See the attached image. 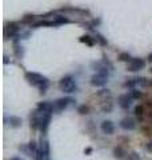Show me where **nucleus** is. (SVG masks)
Instances as JSON below:
<instances>
[{
    "label": "nucleus",
    "mask_w": 152,
    "mask_h": 160,
    "mask_svg": "<svg viewBox=\"0 0 152 160\" xmlns=\"http://www.w3.org/2000/svg\"><path fill=\"white\" fill-rule=\"evenodd\" d=\"M25 79L28 80V83L31 84V86L38 87L42 93L47 92L48 86H49V82H48L47 78L43 76V75L36 73V72H27V73H25Z\"/></svg>",
    "instance_id": "f257e3e1"
},
{
    "label": "nucleus",
    "mask_w": 152,
    "mask_h": 160,
    "mask_svg": "<svg viewBox=\"0 0 152 160\" xmlns=\"http://www.w3.org/2000/svg\"><path fill=\"white\" fill-rule=\"evenodd\" d=\"M59 86H60V89L65 93H72V92H76V89H78V84H76L75 79L72 76H69V75L64 76L60 80Z\"/></svg>",
    "instance_id": "f03ea898"
},
{
    "label": "nucleus",
    "mask_w": 152,
    "mask_h": 160,
    "mask_svg": "<svg viewBox=\"0 0 152 160\" xmlns=\"http://www.w3.org/2000/svg\"><path fill=\"white\" fill-rule=\"evenodd\" d=\"M20 27L18 26L16 23H6L4 24V36L6 39H15L19 35Z\"/></svg>",
    "instance_id": "7ed1b4c3"
},
{
    "label": "nucleus",
    "mask_w": 152,
    "mask_h": 160,
    "mask_svg": "<svg viewBox=\"0 0 152 160\" xmlns=\"http://www.w3.org/2000/svg\"><path fill=\"white\" fill-rule=\"evenodd\" d=\"M39 111V109H38ZM40 112V111H39ZM49 123H51V113H44V112H40V118H39V129L42 131L43 133L47 132V129L49 127Z\"/></svg>",
    "instance_id": "20e7f679"
},
{
    "label": "nucleus",
    "mask_w": 152,
    "mask_h": 160,
    "mask_svg": "<svg viewBox=\"0 0 152 160\" xmlns=\"http://www.w3.org/2000/svg\"><path fill=\"white\" fill-rule=\"evenodd\" d=\"M145 67V62L143 59H140V58H134L131 62L128 63V71L131 72H136V71H141V69H144Z\"/></svg>",
    "instance_id": "39448f33"
},
{
    "label": "nucleus",
    "mask_w": 152,
    "mask_h": 160,
    "mask_svg": "<svg viewBox=\"0 0 152 160\" xmlns=\"http://www.w3.org/2000/svg\"><path fill=\"white\" fill-rule=\"evenodd\" d=\"M73 102L75 100L72 98H60V99H58L56 102H55V104H53V112L63 111L64 108L68 107V104L73 103Z\"/></svg>",
    "instance_id": "423d86ee"
},
{
    "label": "nucleus",
    "mask_w": 152,
    "mask_h": 160,
    "mask_svg": "<svg viewBox=\"0 0 152 160\" xmlns=\"http://www.w3.org/2000/svg\"><path fill=\"white\" fill-rule=\"evenodd\" d=\"M107 82H108L107 75H103L99 72H96L94 76L91 78V84L95 87H101V86H104V84H107Z\"/></svg>",
    "instance_id": "0eeeda50"
},
{
    "label": "nucleus",
    "mask_w": 152,
    "mask_h": 160,
    "mask_svg": "<svg viewBox=\"0 0 152 160\" xmlns=\"http://www.w3.org/2000/svg\"><path fill=\"white\" fill-rule=\"evenodd\" d=\"M134 98L131 96L129 93H124V95H120L119 96V106L123 108V109H128L131 106H132V102H134Z\"/></svg>",
    "instance_id": "6e6552de"
},
{
    "label": "nucleus",
    "mask_w": 152,
    "mask_h": 160,
    "mask_svg": "<svg viewBox=\"0 0 152 160\" xmlns=\"http://www.w3.org/2000/svg\"><path fill=\"white\" fill-rule=\"evenodd\" d=\"M120 127L125 129V131H132L136 128V123L132 118H124L120 120Z\"/></svg>",
    "instance_id": "1a4fd4ad"
},
{
    "label": "nucleus",
    "mask_w": 152,
    "mask_h": 160,
    "mask_svg": "<svg viewBox=\"0 0 152 160\" xmlns=\"http://www.w3.org/2000/svg\"><path fill=\"white\" fill-rule=\"evenodd\" d=\"M100 128H101V131H103V133H105V135H112L115 132V126L111 120H104V122L101 123Z\"/></svg>",
    "instance_id": "9d476101"
},
{
    "label": "nucleus",
    "mask_w": 152,
    "mask_h": 160,
    "mask_svg": "<svg viewBox=\"0 0 152 160\" xmlns=\"http://www.w3.org/2000/svg\"><path fill=\"white\" fill-rule=\"evenodd\" d=\"M38 109L40 112H44V113H52L53 112V104L49 103V102H40L38 104Z\"/></svg>",
    "instance_id": "9b49d317"
},
{
    "label": "nucleus",
    "mask_w": 152,
    "mask_h": 160,
    "mask_svg": "<svg viewBox=\"0 0 152 160\" xmlns=\"http://www.w3.org/2000/svg\"><path fill=\"white\" fill-rule=\"evenodd\" d=\"M13 53H15V56H16L18 59H22L24 56L23 46H22V44H19V42L18 43H13Z\"/></svg>",
    "instance_id": "f8f14e48"
},
{
    "label": "nucleus",
    "mask_w": 152,
    "mask_h": 160,
    "mask_svg": "<svg viewBox=\"0 0 152 160\" xmlns=\"http://www.w3.org/2000/svg\"><path fill=\"white\" fill-rule=\"evenodd\" d=\"M135 116L139 122H143V119H144V106L135 107Z\"/></svg>",
    "instance_id": "ddd939ff"
},
{
    "label": "nucleus",
    "mask_w": 152,
    "mask_h": 160,
    "mask_svg": "<svg viewBox=\"0 0 152 160\" xmlns=\"http://www.w3.org/2000/svg\"><path fill=\"white\" fill-rule=\"evenodd\" d=\"M95 40H96V43H99V44H100V46H104V47H105V46H108V42L104 39L103 35L99 33V32H96V33H95Z\"/></svg>",
    "instance_id": "4468645a"
},
{
    "label": "nucleus",
    "mask_w": 152,
    "mask_h": 160,
    "mask_svg": "<svg viewBox=\"0 0 152 160\" xmlns=\"http://www.w3.org/2000/svg\"><path fill=\"white\" fill-rule=\"evenodd\" d=\"M80 42L88 44V46H94V44L96 43V40H95V38H91L89 35H84V36L80 38Z\"/></svg>",
    "instance_id": "2eb2a0df"
},
{
    "label": "nucleus",
    "mask_w": 152,
    "mask_h": 160,
    "mask_svg": "<svg viewBox=\"0 0 152 160\" xmlns=\"http://www.w3.org/2000/svg\"><path fill=\"white\" fill-rule=\"evenodd\" d=\"M20 124H22V119L19 116H9V126L11 127H19Z\"/></svg>",
    "instance_id": "dca6fc26"
},
{
    "label": "nucleus",
    "mask_w": 152,
    "mask_h": 160,
    "mask_svg": "<svg viewBox=\"0 0 152 160\" xmlns=\"http://www.w3.org/2000/svg\"><path fill=\"white\" fill-rule=\"evenodd\" d=\"M55 23H56V26H60V24H67V23H69V20L65 18V16H62V15H58L56 18H55V20H53Z\"/></svg>",
    "instance_id": "f3484780"
},
{
    "label": "nucleus",
    "mask_w": 152,
    "mask_h": 160,
    "mask_svg": "<svg viewBox=\"0 0 152 160\" xmlns=\"http://www.w3.org/2000/svg\"><path fill=\"white\" fill-rule=\"evenodd\" d=\"M132 59H134V58H131V55H129L128 52H121V53L119 55V60H120V62H127V63H129Z\"/></svg>",
    "instance_id": "a211bd4d"
},
{
    "label": "nucleus",
    "mask_w": 152,
    "mask_h": 160,
    "mask_svg": "<svg viewBox=\"0 0 152 160\" xmlns=\"http://www.w3.org/2000/svg\"><path fill=\"white\" fill-rule=\"evenodd\" d=\"M129 95H131V96H132L134 99H141V98H143V92L139 91V89H136V88H132V89H131V91H129Z\"/></svg>",
    "instance_id": "6ab92c4d"
},
{
    "label": "nucleus",
    "mask_w": 152,
    "mask_h": 160,
    "mask_svg": "<svg viewBox=\"0 0 152 160\" xmlns=\"http://www.w3.org/2000/svg\"><path fill=\"white\" fill-rule=\"evenodd\" d=\"M114 155H115V158H119V159H121V158H124L125 152H124V149L121 148V147H116V148L114 149Z\"/></svg>",
    "instance_id": "aec40b11"
},
{
    "label": "nucleus",
    "mask_w": 152,
    "mask_h": 160,
    "mask_svg": "<svg viewBox=\"0 0 152 160\" xmlns=\"http://www.w3.org/2000/svg\"><path fill=\"white\" fill-rule=\"evenodd\" d=\"M28 149H29V153H32V156H33V155L38 152V149H39L38 148V144L35 143V142H31V143L28 144Z\"/></svg>",
    "instance_id": "412c9836"
},
{
    "label": "nucleus",
    "mask_w": 152,
    "mask_h": 160,
    "mask_svg": "<svg viewBox=\"0 0 152 160\" xmlns=\"http://www.w3.org/2000/svg\"><path fill=\"white\" fill-rule=\"evenodd\" d=\"M33 20H35V16H33V15H25V16L22 19V23H23V24H29V23L32 24Z\"/></svg>",
    "instance_id": "4be33fe9"
},
{
    "label": "nucleus",
    "mask_w": 152,
    "mask_h": 160,
    "mask_svg": "<svg viewBox=\"0 0 152 160\" xmlns=\"http://www.w3.org/2000/svg\"><path fill=\"white\" fill-rule=\"evenodd\" d=\"M78 111H79L80 113H82V115H84V113H88V107H85V106H80Z\"/></svg>",
    "instance_id": "5701e85b"
},
{
    "label": "nucleus",
    "mask_w": 152,
    "mask_h": 160,
    "mask_svg": "<svg viewBox=\"0 0 152 160\" xmlns=\"http://www.w3.org/2000/svg\"><path fill=\"white\" fill-rule=\"evenodd\" d=\"M128 160H140V158H139V155H138V153L132 152L131 155H128Z\"/></svg>",
    "instance_id": "b1692460"
},
{
    "label": "nucleus",
    "mask_w": 152,
    "mask_h": 160,
    "mask_svg": "<svg viewBox=\"0 0 152 160\" xmlns=\"http://www.w3.org/2000/svg\"><path fill=\"white\" fill-rule=\"evenodd\" d=\"M147 149H148V151H152V143H148V146H147Z\"/></svg>",
    "instance_id": "393cba45"
},
{
    "label": "nucleus",
    "mask_w": 152,
    "mask_h": 160,
    "mask_svg": "<svg viewBox=\"0 0 152 160\" xmlns=\"http://www.w3.org/2000/svg\"><path fill=\"white\" fill-rule=\"evenodd\" d=\"M9 63V60H8V58L7 56H4V64H8Z\"/></svg>",
    "instance_id": "a878e982"
},
{
    "label": "nucleus",
    "mask_w": 152,
    "mask_h": 160,
    "mask_svg": "<svg viewBox=\"0 0 152 160\" xmlns=\"http://www.w3.org/2000/svg\"><path fill=\"white\" fill-rule=\"evenodd\" d=\"M148 62L152 63V53H149V56H148Z\"/></svg>",
    "instance_id": "bb28decb"
},
{
    "label": "nucleus",
    "mask_w": 152,
    "mask_h": 160,
    "mask_svg": "<svg viewBox=\"0 0 152 160\" xmlns=\"http://www.w3.org/2000/svg\"><path fill=\"white\" fill-rule=\"evenodd\" d=\"M11 160H24V159H22V158H12Z\"/></svg>",
    "instance_id": "cd10ccee"
}]
</instances>
